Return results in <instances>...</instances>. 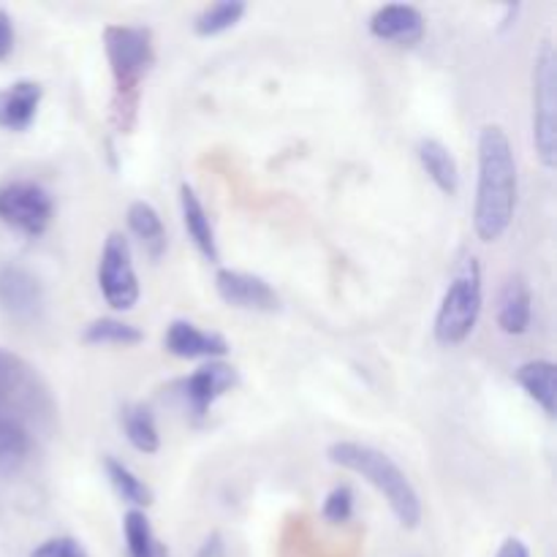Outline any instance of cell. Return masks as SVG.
Masks as SVG:
<instances>
[{
  "label": "cell",
  "instance_id": "cell-1",
  "mask_svg": "<svg viewBox=\"0 0 557 557\" xmlns=\"http://www.w3.org/2000/svg\"><path fill=\"white\" fill-rule=\"evenodd\" d=\"M517 177L515 147L500 125H484L479 134V180L476 205H473V228L482 243H498L509 232L517 212Z\"/></svg>",
  "mask_w": 557,
  "mask_h": 557
},
{
  "label": "cell",
  "instance_id": "cell-2",
  "mask_svg": "<svg viewBox=\"0 0 557 557\" xmlns=\"http://www.w3.org/2000/svg\"><path fill=\"white\" fill-rule=\"evenodd\" d=\"M103 49H107L109 71H112V120L114 131L131 134L139 117L141 82L156 65V41L147 27L107 25L103 27Z\"/></svg>",
  "mask_w": 557,
  "mask_h": 557
},
{
  "label": "cell",
  "instance_id": "cell-3",
  "mask_svg": "<svg viewBox=\"0 0 557 557\" xmlns=\"http://www.w3.org/2000/svg\"><path fill=\"white\" fill-rule=\"evenodd\" d=\"M326 457H330L332 466L357 473L370 487L379 490L389 509L395 511L397 522L408 531H417L419 522H422V498H419L417 487L406 476V471L389 455L368 444H357V441H337L326 449Z\"/></svg>",
  "mask_w": 557,
  "mask_h": 557
},
{
  "label": "cell",
  "instance_id": "cell-4",
  "mask_svg": "<svg viewBox=\"0 0 557 557\" xmlns=\"http://www.w3.org/2000/svg\"><path fill=\"white\" fill-rule=\"evenodd\" d=\"M482 270H479V261L466 259L460 264V270L451 277L449 288H446L444 299L438 305V313H435V341L441 346H460L468 337L473 335L479 324V315H482Z\"/></svg>",
  "mask_w": 557,
  "mask_h": 557
},
{
  "label": "cell",
  "instance_id": "cell-5",
  "mask_svg": "<svg viewBox=\"0 0 557 557\" xmlns=\"http://www.w3.org/2000/svg\"><path fill=\"white\" fill-rule=\"evenodd\" d=\"M533 145L547 169L557 163V58L553 41H544L533 60Z\"/></svg>",
  "mask_w": 557,
  "mask_h": 557
},
{
  "label": "cell",
  "instance_id": "cell-6",
  "mask_svg": "<svg viewBox=\"0 0 557 557\" xmlns=\"http://www.w3.org/2000/svg\"><path fill=\"white\" fill-rule=\"evenodd\" d=\"M98 288L112 310H134L139 302L134 256H131L128 239L120 232H112L103 243L101 261H98Z\"/></svg>",
  "mask_w": 557,
  "mask_h": 557
},
{
  "label": "cell",
  "instance_id": "cell-7",
  "mask_svg": "<svg viewBox=\"0 0 557 557\" xmlns=\"http://www.w3.org/2000/svg\"><path fill=\"white\" fill-rule=\"evenodd\" d=\"M54 218L52 196L36 183H9L0 188V221L27 237H41Z\"/></svg>",
  "mask_w": 557,
  "mask_h": 557
},
{
  "label": "cell",
  "instance_id": "cell-8",
  "mask_svg": "<svg viewBox=\"0 0 557 557\" xmlns=\"http://www.w3.org/2000/svg\"><path fill=\"white\" fill-rule=\"evenodd\" d=\"M218 297L226 305L239 310H253V313H277L281 310V297L275 288L259 275L239 270H221L215 275Z\"/></svg>",
  "mask_w": 557,
  "mask_h": 557
},
{
  "label": "cell",
  "instance_id": "cell-9",
  "mask_svg": "<svg viewBox=\"0 0 557 557\" xmlns=\"http://www.w3.org/2000/svg\"><path fill=\"white\" fill-rule=\"evenodd\" d=\"M370 33L379 41L397 44V47H417L428 33V22L417 5L408 3H389L381 5L373 16H370Z\"/></svg>",
  "mask_w": 557,
  "mask_h": 557
},
{
  "label": "cell",
  "instance_id": "cell-10",
  "mask_svg": "<svg viewBox=\"0 0 557 557\" xmlns=\"http://www.w3.org/2000/svg\"><path fill=\"white\" fill-rule=\"evenodd\" d=\"M237 370L226 362H210L205 368L196 370L190 379H185V403L194 411L196 419L207 417L210 408L221 400L226 392H232L237 386Z\"/></svg>",
  "mask_w": 557,
  "mask_h": 557
},
{
  "label": "cell",
  "instance_id": "cell-11",
  "mask_svg": "<svg viewBox=\"0 0 557 557\" xmlns=\"http://www.w3.org/2000/svg\"><path fill=\"white\" fill-rule=\"evenodd\" d=\"M163 346L172 357L180 359H210V362H215L228 354L226 337L215 335V332H201L190 321H172L166 326Z\"/></svg>",
  "mask_w": 557,
  "mask_h": 557
},
{
  "label": "cell",
  "instance_id": "cell-12",
  "mask_svg": "<svg viewBox=\"0 0 557 557\" xmlns=\"http://www.w3.org/2000/svg\"><path fill=\"white\" fill-rule=\"evenodd\" d=\"M44 87L38 82L22 79L11 87L0 90V128L5 131H27L36 120L41 107Z\"/></svg>",
  "mask_w": 557,
  "mask_h": 557
},
{
  "label": "cell",
  "instance_id": "cell-13",
  "mask_svg": "<svg viewBox=\"0 0 557 557\" xmlns=\"http://www.w3.org/2000/svg\"><path fill=\"white\" fill-rule=\"evenodd\" d=\"M0 305L11 315L30 319L41 308V283L22 267H5L0 272Z\"/></svg>",
  "mask_w": 557,
  "mask_h": 557
},
{
  "label": "cell",
  "instance_id": "cell-14",
  "mask_svg": "<svg viewBox=\"0 0 557 557\" xmlns=\"http://www.w3.org/2000/svg\"><path fill=\"white\" fill-rule=\"evenodd\" d=\"M180 210H183L185 232H188V237L194 239L196 250H199L207 261L215 264V261L221 259V253H218V243H215V228H212L205 205H201L199 196H196V190L190 188L188 183L180 185Z\"/></svg>",
  "mask_w": 557,
  "mask_h": 557
},
{
  "label": "cell",
  "instance_id": "cell-15",
  "mask_svg": "<svg viewBox=\"0 0 557 557\" xmlns=\"http://www.w3.org/2000/svg\"><path fill=\"white\" fill-rule=\"evenodd\" d=\"M417 156L428 177L438 185L441 194L455 196L460 188V169L449 147L438 139H422L417 147Z\"/></svg>",
  "mask_w": 557,
  "mask_h": 557
},
{
  "label": "cell",
  "instance_id": "cell-16",
  "mask_svg": "<svg viewBox=\"0 0 557 557\" xmlns=\"http://www.w3.org/2000/svg\"><path fill=\"white\" fill-rule=\"evenodd\" d=\"M533 319V299L531 288L522 277L509 281V286L500 294V308H498V326L506 335H525L528 326Z\"/></svg>",
  "mask_w": 557,
  "mask_h": 557
},
{
  "label": "cell",
  "instance_id": "cell-17",
  "mask_svg": "<svg viewBox=\"0 0 557 557\" xmlns=\"http://www.w3.org/2000/svg\"><path fill=\"white\" fill-rule=\"evenodd\" d=\"M517 384L525 389V395L531 397L536 406H542V411L547 417H555L557 411V389H555V364L536 359V362H525L515 373Z\"/></svg>",
  "mask_w": 557,
  "mask_h": 557
},
{
  "label": "cell",
  "instance_id": "cell-18",
  "mask_svg": "<svg viewBox=\"0 0 557 557\" xmlns=\"http://www.w3.org/2000/svg\"><path fill=\"white\" fill-rule=\"evenodd\" d=\"M128 226L139 237L141 248L147 250L152 261H158L166 253V228H163V221L156 207L147 205V201H134L128 207Z\"/></svg>",
  "mask_w": 557,
  "mask_h": 557
},
{
  "label": "cell",
  "instance_id": "cell-19",
  "mask_svg": "<svg viewBox=\"0 0 557 557\" xmlns=\"http://www.w3.org/2000/svg\"><path fill=\"white\" fill-rule=\"evenodd\" d=\"M120 424H123V433L128 438V444L134 446L141 455H156L161 449V435H158L156 419L152 411L141 403H131L120 411Z\"/></svg>",
  "mask_w": 557,
  "mask_h": 557
},
{
  "label": "cell",
  "instance_id": "cell-20",
  "mask_svg": "<svg viewBox=\"0 0 557 557\" xmlns=\"http://www.w3.org/2000/svg\"><path fill=\"white\" fill-rule=\"evenodd\" d=\"M123 533H125V549H128V557H169V549L156 539L145 511L139 509L125 511Z\"/></svg>",
  "mask_w": 557,
  "mask_h": 557
},
{
  "label": "cell",
  "instance_id": "cell-21",
  "mask_svg": "<svg viewBox=\"0 0 557 557\" xmlns=\"http://www.w3.org/2000/svg\"><path fill=\"white\" fill-rule=\"evenodd\" d=\"M103 471H107V479L114 487V493H117L125 504H131L139 511H145L147 506H152L156 495H152V490L147 487V484L141 482L128 466H123V462L114 460V457H107V460H103Z\"/></svg>",
  "mask_w": 557,
  "mask_h": 557
},
{
  "label": "cell",
  "instance_id": "cell-22",
  "mask_svg": "<svg viewBox=\"0 0 557 557\" xmlns=\"http://www.w3.org/2000/svg\"><path fill=\"white\" fill-rule=\"evenodd\" d=\"M82 341L87 346H139L145 341V332L134 324H125L117 319H98L85 326Z\"/></svg>",
  "mask_w": 557,
  "mask_h": 557
},
{
  "label": "cell",
  "instance_id": "cell-23",
  "mask_svg": "<svg viewBox=\"0 0 557 557\" xmlns=\"http://www.w3.org/2000/svg\"><path fill=\"white\" fill-rule=\"evenodd\" d=\"M245 16V3L239 0H223V3H212L196 16L194 33L201 38L221 36V33L232 30L239 20Z\"/></svg>",
  "mask_w": 557,
  "mask_h": 557
},
{
  "label": "cell",
  "instance_id": "cell-24",
  "mask_svg": "<svg viewBox=\"0 0 557 557\" xmlns=\"http://www.w3.org/2000/svg\"><path fill=\"white\" fill-rule=\"evenodd\" d=\"M30 451V438L11 419H0V476L16 471Z\"/></svg>",
  "mask_w": 557,
  "mask_h": 557
},
{
  "label": "cell",
  "instance_id": "cell-25",
  "mask_svg": "<svg viewBox=\"0 0 557 557\" xmlns=\"http://www.w3.org/2000/svg\"><path fill=\"white\" fill-rule=\"evenodd\" d=\"M321 515H324V520L335 522V525H343V522H348L354 517V493L351 487H335L330 495H326L324 500V509H321Z\"/></svg>",
  "mask_w": 557,
  "mask_h": 557
},
{
  "label": "cell",
  "instance_id": "cell-26",
  "mask_svg": "<svg viewBox=\"0 0 557 557\" xmlns=\"http://www.w3.org/2000/svg\"><path fill=\"white\" fill-rule=\"evenodd\" d=\"M30 557H87V553L76 539L60 536V539H49V542H44Z\"/></svg>",
  "mask_w": 557,
  "mask_h": 557
},
{
  "label": "cell",
  "instance_id": "cell-27",
  "mask_svg": "<svg viewBox=\"0 0 557 557\" xmlns=\"http://www.w3.org/2000/svg\"><path fill=\"white\" fill-rule=\"evenodd\" d=\"M14 49V25L5 11H0V60H5Z\"/></svg>",
  "mask_w": 557,
  "mask_h": 557
},
{
  "label": "cell",
  "instance_id": "cell-28",
  "mask_svg": "<svg viewBox=\"0 0 557 557\" xmlns=\"http://www.w3.org/2000/svg\"><path fill=\"white\" fill-rule=\"evenodd\" d=\"M196 557H226V544H223L221 533H210V536L205 539V544L199 547V553H196Z\"/></svg>",
  "mask_w": 557,
  "mask_h": 557
},
{
  "label": "cell",
  "instance_id": "cell-29",
  "mask_svg": "<svg viewBox=\"0 0 557 557\" xmlns=\"http://www.w3.org/2000/svg\"><path fill=\"white\" fill-rule=\"evenodd\" d=\"M495 557H531V549H528L525 542H520V539H506Z\"/></svg>",
  "mask_w": 557,
  "mask_h": 557
}]
</instances>
